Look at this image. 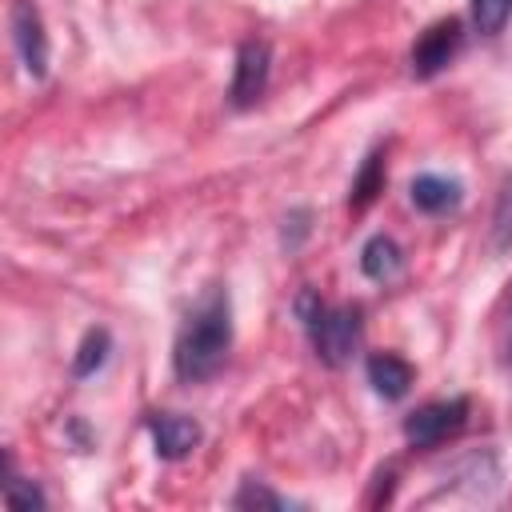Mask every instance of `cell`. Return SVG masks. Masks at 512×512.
<instances>
[{
    "label": "cell",
    "mask_w": 512,
    "mask_h": 512,
    "mask_svg": "<svg viewBox=\"0 0 512 512\" xmlns=\"http://www.w3.org/2000/svg\"><path fill=\"white\" fill-rule=\"evenodd\" d=\"M228 348H232V304L224 288H212L180 328L172 348V368L184 384H200L220 372Z\"/></svg>",
    "instance_id": "cell-1"
},
{
    "label": "cell",
    "mask_w": 512,
    "mask_h": 512,
    "mask_svg": "<svg viewBox=\"0 0 512 512\" xmlns=\"http://www.w3.org/2000/svg\"><path fill=\"white\" fill-rule=\"evenodd\" d=\"M308 336H312V348L320 356V364L328 368H344L352 360V352L360 348V308L352 304H340V308H320V316L312 324H304Z\"/></svg>",
    "instance_id": "cell-2"
},
{
    "label": "cell",
    "mask_w": 512,
    "mask_h": 512,
    "mask_svg": "<svg viewBox=\"0 0 512 512\" xmlns=\"http://www.w3.org/2000/svg\"><path fill=\"white\" fill-rule=\"evenodd\" d=\"M464 424H468V400H464V396L432 400V404L416 408V412L404 420V440H408L412 448H436V444H444L448 436H456Z\"/></svg>",
    "instance_id": "cell-3"
},
{
    "label": "cell",
    "mask_w": 512,
    "mask_h": 512,
    "mask_svg": "<svg viewBox=\"0 0 512 512\" xmlns=\"http://www.w3.org/2000/svg\"><path fill=\"white\" fill-rule=\"evenodd\" d=\"M8 28H12V44L20 52V64L28 68L32 80H44L48 72V32L40 20V8L32 0H12L8 4Z\"/></svg>",
    "instance_id": "cell-4"
},
{
    "label": "cell",
    "mask_w": 512,
    "mask_h": 512,
    "mask_svg": "<svg viewBox=\"0 0 512 512\" xmlns=\"http://www.w3.org/2000/svg\"><path fill=\"white\" fill-rule=\"evenodd\" d=\"M464 44V24L456 16L448 20H436L432 28L420 32V40L412 44V76L420 80H432L436 72H444L452 64V56L460 52Z\"/></svg>",
    "instance_id": "cell-5"
},
{
    "label": "cell",
    "mask_w": 512,
    "mask_h": 512,
    "mask_svg": "<svg viewBox=\"0 0 512 512\" xmlns=\"http://www.w3.org/2000/svg\"><path fill=\"white\" fill-rule=\"evenodd\" d=\"M268 72H272V48L264 40H244L232 64V84H228L232 108H252L268 88Z\"/></svg>",
    "instance_id": "cell-6"
},
{
    "label": "cell",
    "mask_w": 512,
    "mask_h": 512,
    "mask_svg": "<svg viewBox=\"0 0 512 512\" xmlns=\"http://www.w3.org/2000/svg\"><path fill=\"white\" fill-rule=\"evenodd\" d=\"M148 432H152V444H156V456L160 460H184L200 444V424L188 420V416H176V412L152 416L148 420Z\"/></svg>",
    "instance_id": "cell-7"
},
{
    "label": "cell",
    "mask_w": 512,
    "mask_h": 512,
    "mask_svg": "<svg viewBox=\"0 0 512 512\" xmlns=\"http://www.w3.org/2000/svg\"><path fill=\"white\" fill-rule=\"evenodd\" d=\"M364 372H368V384L384 400H404L408 388H412V380H416L412 364L404 356H396V352H372L368 364H364Z\"/></svg>",
    "instance_id": "cell-8"
},
{
    "label": "cell",
    "mask_w": 512,
    "mask_h": 512,
    "mask_svg": "<svg viewBox=\"0 0 512 512\" xmlns=\"http://www.w3.org/2000/svg\"><path fill=\"white\" fill-rule=\"evenodd\" d=\"M408 196H412V204H416L420 212L440 216V212H448V208H456V204H460V180H448V176L424 172V176H416V180H412Z\"/></svg>",
    "instance_id": "cell-9"
},
{
    "label": "cell",
    "mask_w": 512,
    "mask_h": 512,
    "mask_svg": "<svg viewBox=\"0 0 512 512\" xmlns=\"http://www.w3.org/2000/svg\"><path fill=\"white\" fill-rule=\"evenodd\" d=\"M400 268H404V252H400V244L392 236L376 232V236L364 240V248H360V272L368 280H380L384 284V280L400 276Z\"/></svg>",
    "instance_id": "cell-10"
},
{
    "label": "cell",
    "mask_w": 512,
    "mask_h": 512,
    "mask_svg": "<svg viewBox=\"0 0 512 512\" xmlns=\"http://www.w3.org/2000/svg\"><path fill=\"white\" fill-rule=\"evenodd\" d=\"M380 192H384V148H372V152L364 156V164H360L356 180H352L348 204L360 212V208H368V204H372Z\"/></svg>",
    "instance_id": "cell-11"
},
{
    "label": "cell",
    "mask_w": 512,
    "mask_h": 512,
    "mask_svg": "<svg viewBox=\"0 0 512 512\" xmlns=\"http://www.w3.org/2000/svg\"><path fill=\"white\" fill-rule=\"evenodd\" d=\"M108 352H112V336H108L104 328H88L84 340H80V348H76V356H72V376H76V380L96 376V372L104 368Z\"/></svg>",
    "instance_id": "cell-12"
},
{
    "label": "cell",
    "mask_w": 512,
    "mask_h": 512,
    "mask_svg": "<svg viewBox=\"0 0 512 512\" xmlns=\"http://www.w3.org/2000/svg\"><path fill=\"white\" fill-rule=\"evenodd\" d=\"M492 248L508 252L512 248V176L504 180L500 196H496V212H492Z\"/></svg>",
    "instance_id": "cell-13"
},
{
    "label": "cell",
    "mask_w": 512,
    "mask_h": 512,
    "mask_svg": "<svg viewBox=\"0 0 512 512\" xmlns=\"http://www.w3.org/2000/svg\"><path fill=\"white\" fill-rule=\"evenodd\" d=\"M512 16V0H472V24L484 36H496Z\"/></svg>",
    "instance_id": "cell-14"
},
{
    "label": "cell",
    "mask_w": 512,
    "mask_h": 512,
    "mask_svg": "<svg viewBox=\"0 0 512 512\" xmlns=\"http://www.w3.org/2000/svg\"><path fill=\"white\" fill-rule=\"evenodd\" d=\"M232 504L236 508H284V496H276L272 488H264L260 480H244L240 488H236V496H232Z\"/></svg>",
    "instance_id": "cell-15"
},
{
    "label": "cell",
    "mask_w": 512,
    "mask_h": 512,
    "mask_svg": "<svg viewBox=\"0 0 512 512\" xmlns=\"http://www.w3.org/2000/svg\"><path fill=\"white\" fill-rule=\"evenodd\" d=\"M4 500L12 504V508H44L48 500H44V492L32 484V480H20V476H8L4 480Z\"/></svg>",
    "instance_id": "cell-16"
},
{
    "label": "cell",
    "mask_w": 512,
    "mask_h": 512,
    "mask_svg": "<svg viewBox=\"0 0 512 512\" xmlns=\"http://www.w3.org/2000/svg\"><path fill=\"white\" fill-rule=\"evenodd\" d=\"M308 220H312L308 208H296V212L284 216V244H288V248H296V244L308 236Z\"/></svg>",
    "instance_id": "cell-17"
},
{
    "label": "cell",
    "mask_w": 512,
    "mask_h": 512,
    "mask_svg": "<svg viewBox=\"0 0 512 512\" xmlns=\"http://www.w3.org/2000/svg\"><path fill=\"white\" fill-rule=\"evenodd\" d=\"M500 364L512 376V296H508V324H504V336H500Z\"/></svg>",
    "instance_id": "cell-18"
}]
</instances>
